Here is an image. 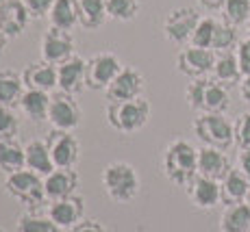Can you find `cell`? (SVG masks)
I'll use <instances>...</instances> for the list:
<instances>
[{"instance_id": "7", "label": "cell", "mask_w": 250, "mask_h": 232, "mask_svg": "<svg viewBox=\"0 0 250 232\" xmlns=\"http://www.w3.org/2000/svg\"><path fill=\"white\" fill-rule=\"evenodd\" d=\"M46 143H48V150H50L55 167H59V169H74L76 167L79 156H81V146L72 133L52 128L46 137Z\"/></svg>"}, {"instance_id": "44", "label": "cell", "mask_w": 250, "mask_h": 232, "mask_svg": "<svg viewBox=\"0 0 250 232\" xmlns=\"http://www.w3.org/2000/svg\"><path fill=\"white\" fill-rule=\"evenodd\" d=\"M4 2H7V0H0V9H2V7H4Z\"/></svg>"}, {"instance_id": "29", "label": "cell", "mask_w": 250, "mask_h": 232, "mask_svg": "<svg viewBox=\"0 0 250 232\" xmlns=\"http://www.w3.org/2000/svg\"><path fill=\"white\" fill-rule=\"evenodd\" d=\"M211 74H213V80L222 83L224 87L237 85V83H242V78H244L242 70H239V63H237V57H235L233 52H222V55H218Z\"/></svg>"}, {"instance_id": "3", "label": "cell", "mask_w": 250, "mask_h": 232, "mask_svg": "<svg viewBox=\"0 0 250 232\" xmlns=\"http://www.w3.org/2000/svg\"><path fill=\"white\" fill-rule=\"evenodd\" d=\"M150 119V102L144 96L126 102H109L107 106V122L118 133H137Z\"/></svg>"}, {"instance_id": "35", "label": "cell", "mask_w": 250, "mask_h": 232, "mask_svg": "<svg viewBox=\"0 0 250 232\" xmlns=\"http://www.w3.org/2000/svg\"><path fill=\"white\" fill-rule=\"evenodd\" d=\"M18 130H20V117L16 115V109L0 104V139L18 137Z\"/></svg>"}, {"instance_id": "4", "label": "cell", "mask_w": 250, "mask_h": 232, "mask_svg": "<svg viewBox=\"0 0 250 232\" xmlns=\"http://www.w3.org/2000/svg\"><path fill=\"white\" fill-rule=\"evenodd\" d=\"M194 135L203 146L227 150L235 143V128L224 113H200L194 119Z\"/></svg>"}, {"instance_id": "2", "label": "cell", "mask_w": 250, "mask_h": 232, "mask_svg": "<svg viewBox=\"0 0 250 232\" xmlns=\"http://www.w3.org/2000/svg\"><path fill=\"white\" fill-rule=\"evenodd\" d=\"M100 182L113 202H131L139 193V174L126 161L109 163L100 174Z\"/></svg>"}, {"instance_id": "40", "label": "cell", "mask_w": 250, "mask_h": 232, "mask_svg": "<svg viewBox=\"0 0 250 232\" xmlns=\"http://www.w3.org/2000/svg\"><path fill=\"white\" fill-rule=\"evenodd\" d=\"M224 2H227V0H198V4H200V7L207 9V11H211V13H215V11H222Z\"/></svg>"}, {"instance_id": "37", "label": "cell", "mask_w": 250, "mask_h": 232, "mask_svg": "<svg viewBox=\"0 0 250 232\" xmlns=\"http://www.w3.org/2000/svg\"><path fill=\"white\" fill-rule=\"evenodd\" d=\"M28 13H31V20H42V18L50 16V9L55 4V0H24Z\"/></svg>"}, {"instance_id": "22", "label": "cell", "mask_w": 250, "mask_h": 232, "mask_svg": "<svg viewBox=\"0 0 250 232\" xmlns=\"http://www.w3.org/2000/svg\"><path fill=\"white\" fill-rule=\"evenodd\" d=\"M229 106H230L229 89L218 80L207 78L203 89V102H200V113H227Z\"/></svg>"}, {"instance_id": "13", "label": "cell", "mask_w": 250, "mask_h": 232, "mask_svg": "<svg viewBox=\"0 0 250 232\" xmlns=\"http://www.w3.org/2000/svg\"><path fill=\"white\" fill-rule=\"evenodd\" d=\"M57 72H59L57 89L63 94L76 96L87 87V59H83V57L72 55L68 61L57 65Z\"/></svg>"}, {"instance_id": "12", "label": "cell", "mask_w": 250, "mask_h": 232, "mask_svg": "<svg viewBox=\"0 0 250 232\" xmlns=\"http://www.w3.org/2000/svg\"><path fill=\"white\" fill-rule=\"evenodd\" d=\"M144 91V76L135 67H122L120 74L113 78V83L104 89L109 102H126L135 100Z\"/></svg>"}, {"instance_id": "33", "label": "cell", "mask_w": 250, "mask_h": 232, "mask_svg": "<svg viewBox=\"0 0 250 232\" xmlns=\"http://www.w3.org/2000/svg\"><path fill=\"white\" fill-rule=\"evenodd\" d=\"M16 232H61V228L50 219V217H42V215H22L18 219Z\"/></svg>"}, {"instance_id": "31", "label": "cell", "mask_w": 250, "mask_h": 232, "mask_svg": "<svg viewBox=\"0 0 250 232\" xmlns=\"http://www.w3.org/2000/svg\"><path fill=\"white\" fill-rule=\"evenodd\" d=\"M222 20L233 24V26H242L250 22V0H227L222 7Z\"/></svg>"}, {"instance_id": "42", "label": "cell", "mask_w": 250, "mask_h": 232, "mask_svg": "<svg viewBox=\"0 0 250 232\" xmlns=\"http://www.w3.org/2000/svg\"><path fill=\"white\" fill-rule=\"evenodd\" d=\"M239 94H242V98L250 102V76H244L242 83H239Z\"/></svg>"}, {"instance_id": "10", "label": "cell", "mask_w": 250, "mask_h": 232, "mask_svg": "<svg viewBox=\"0 0 250 232\" xmlns=\"http://www.w3.org/2000/svg\"><path fill=\"white\" fill-rule=\"evenodd\" d=\"M40 52H42V61L59 65V63H63V61H68L72 55H76L74 37H72L70 31H61V28L50 26L44 35H42Z\"/></svg>"}, {"instance_id": "21", "label": "cell", "mask_w": 250, "mask_h": 232, "mask_svg": "<svg viewBox=\"0 0 250 232\" xmlns=\"http://www.w3.org/2000/svg\"><path fill=\"white\" fill-rule=\"evenodd\" d=\"M26 167V150L18 137L0 139V172L2 174H16Z\"/></svg>"}, {"instance_id": "34", "label": "cell", "mask_w": 250, "mask_h": 232, "mask_svg": "<svg viewBox=\"0 0 250 232\" xmlns=\"http://www.w3.org/2000/svg\"><path fill=\"white\" fill-rule=\"evenodd\" d=\"M215 26H218V20L213 16H205L200 18L198 26H196L194 35L189 39V46H196V48H209L213 46V35H215Z\"/></svg>"}, {"instance_id": "17", "label": "cell", "mask_w": 250, "mask_h": 232, "mask_svg": "<svg viewBox=\"0 0 250 232\" xmlns=\"http://www.w3.org/2000/svg\"><path fill=\"white\" fill-rule=\"evenodd\" d=\"M22 80L26 89H37L50 94L59 85V72L57 65L48 63V61H37V63H28L22 72Z\"/></svg>"}, {"instance_id": "43", "label": "cell", "mask_w": 250, "mask_h": 232, "mask_svg": "<svg viewBox=\"0 0 250 232\" xmlns=\"http://www.w3.org/2000/svg\"><path fill=\"white\" fill-rule=\"evenodd\" d=\"M7 41H9V37H7V35H4V33H2V31H0V52H2V50H4V46H7Z\"/></svg>"}, {"instance_id": "26", "label": "cell", "mask_w": 250, "mask_h": 232, "mask_svg": "<svg viewBox=\"0 0 250 232\" xmlns=\"http://www.w3.org/2000/svg\"><path fill=\"white\" fill-rule=\"evenodd\" d=\"M26 167L33 169L35 174L40 176H48V174L55 169V163H52V156H50V150H48V143L42 141V139H33L28 141L26 146Z\"/></svg>"}, {"instance_id": "8", "label": "cell", "mask_w": 250, "mask_h": 232, "mask_svg": "<svg viewBox=\"0 0 250 232\" xmlns=\"http://www.w3.org/2000/svg\"><path fill=\"white\" fill-rule=\"evenodd\" d=\"M122 63H120L118 55L109 50L96 52L87 59V87L89 89H107L109 85L113 83V78L120 74L122 70Z\"/></svg>"}, {"instance_id": "38", "label": "cell", "mask_w": 250, "mask_h": 232, "mask_svg": "<svg viewBox=\"0 0 250 232\" xmlns=\"http://www.w3.org/2000/svg\"><path fill=\"white\" fill-rule=\"evenodd\" d=\"M235 57H237L239 70H242L244 76H250V37L242 39L235 48Z\"/></svg>"}, {"instance_id": "11", "label": "cell", "mask_w": 250, "mask_h": 232, "mask_svg": "<svg viewBox=\"0 0 250 232\" xmlns=\"http://www.w3.org/2000/svg\"><path fill=\"white\" fill-rule=\"evenodd\" d=\"M215 59H218L215 52L209 48L187 46L176 55V67L181 74L189 76V78H205L213 72Z\"/></svg>"}, {"instance_id": "41", "label": "cell", "mask_w": 250, "mask_h": 232, "mask_svg": "<svg viewBox=\"0 0 250 232\" xmlns=\"http://www.w3.org/2000/svg\"><path fill=\"white\" fill-rule=\"evenodd\" d=\"M239 169L250 180V150H242V154H239Z\"/></svg>"}, {"instance_id": "23", "label": "cell", "mask_w": 250, "mask_h": 232, "mask_svg": "<svg viewBox=\"0 0 250 232\" xmlns=\"http://www.w3.org/2000/svg\"><path fill=\"white\" fill-rule=\"evenodd\" d=\"M50 26L61 28V31H74L81 26L79 22V0H55L50 9Z\"/></svg>"}, {"instance_id": "28", "label": "cell", "mask_w": 250, "mask_h": 232, "mask_svg": "<svg viewBox=\"0 0 250 232\" xmlns=\"http://www.w3.org/2000/svg\"><path fill=\"white\" fill-rule=\"evenodd\" d=\"M109 20L104 0H79V22L85 31H98Z\"/></svg>"}, {"instance_id": "39", "label": "cell", "mask_w": 250, "mask_h": 232, "mask_svg": "<svg viewBox=\"0 0 250 232\" xmlns=\"http://www.w3.org/2000/svg\"><path fill=\"white\" fill-rule=\"evenodd\" d=\"M68 232H107L104 224H100L98 219H81L76 226H72Z\"/></svg>"}, {"instance_id": "6", "label": "cell", "mask_w": 250, "mask_h": 232, "mask_svg": "<svg viewBox=\"0 0 250 232\" xmlns=\"http://www.w3.org/2000/svg\"><path fill=\"white\" fill-rule=\"evenodd\" d=\"M200 18L203 16L191 7L172 9V11L166 16V20H163V35H166L167 41L183 46V43H187L191 39V35H194Z\"/></svg>"}, {"instance_id": "16", "label": "cell", "mask_w": 250, "mask_h": 232, "mask_svg": "<svg viewBox=\"0 0 250 232\" xmlns=\"http://www.w3.org/2000/svg\"><path fill=\"white\" fill-rule=\"evenodd\" d=\"M28 22H31V13H28L24 0H7L4 7L0 9V31L9 39L20 37L26 31Z\"/></svg>"}, {"instance_id": "32", "label": "cell", "mask_w": 250, "mask_h": 232, "mask_svg": "<svg viewBox=\"0 0 250 232\" xmlns=\"http://www.w3.org/2000/svg\"><path fill=\"white\" fill-rule=\"evenodd\" d=\"M107 13L115 22H131L139 13V0H104Z\"/></svg>"}, {"instance_id": "9", "label": "cell", "mask_w": 250, "mask_h": 232, "mask_svg": "<svg viewBox=\"0 0 250 232\" xmlns=\"http://www.w3.org/2000/svg\"><path fill=\"white\" fill-rule=\"evenodd\" d=\"M81 117H83V113H81V106L74 100V96L63 94V91L52 96L50 111H48V122L52 124V128L72 133L79 128Z\"/></svg>"}, {"instance_id": "14", "label": "cell", "mask_w": 250, "mask_h": 232, "mask_svg": "<svg viewBox=\"0 0 250 232\" xmlns=\"http://www.w3.org/2000/svg\"><path fill=\"white\" fill-rule=\"evenodd\" d=\"M83 215H85V200L81 195H76V193L50 202V206H48V217H50L61 230L63 228L70 230L72 226H76L83 219Z\"/></svg>"}, {"instance_id": "20", "label": "cell", "mask_w": 250, "mask_h": 232, "mask_svg": "<svg viewBox=\"0 0 250 232\" xmlns=\"http://www.w3.org/2000/svg\"><path fill=\"white\" fill-rule=\"evenodd\" d=\"M222 187V204L230 206V204H242L246 202L248 193H250V180L244 176L242 169H230L227 176L220 180Z\"/></svg>"}, {"instance_id": "46", "label": "cell", "mask_w": 250, "mask_h": 232, "mask_svg": "<svg viewBox=\"0 0 250 232\" xmlns=\"http://www.w3.org/2000/svg\"><path fill=\"white\" fill-rule=\"evenodd\" d=\"M248 37H250V22H248Z\"/></svg>"}, {"instance_id": "5", "label": "cell", "mask_w": 250, "mask_h": 232, "mask_svg": "<svg viewBox=\"0 0 250 232\" xmlns=\"http://www.w3.org/2000/svg\"><path fill=\"white\" fill-rule=\"evenodd\" d=\"M4 191L9 197L18 200L24 206H40L48 200L44 189V176L35 174L33 169L24 167L16 174L4 178Z\"/></svg>"}, {"instance_id": "36", "label": "cell", "mask_w": 250, "mask_h": 232, "mask_svg": "<svg viewBox=\"0 0 250 232\" xmlns=\"http://www.w3.org/2000/svg\"><path fill=\"white\" fill-rule=\"evenodd\" d=\"M235 128V146L239 150H250V111L242 113L233 124Z\"/></svg>"}, {"instance_id": "47", "label": "cell", "mask_w": 250, "mask_h": 232, "mask_svg": "<svg viewBox=\"0 0 250 232\" xmlns=\"http://www.w3.org/2000/svg\"><path fill=\"white\" fill-rule=\"evenodd\" d=\"M0 232H4V230H2V228H0Z\"/></svg>"}, {"instance_id": "19", "label": "cell", "mask_w": 250, "mask_h": 232, "mask_svg": "<svg viewBox=\"0 0 250 232\" xmlns=\"http://www.w3.org/2000/svg\"><path fill=\"white\" fill-rule=\"evenodd\" d=\"M79 187V174L74 169H59L55 167L48 176H44V189L46 197L50 202L61 200V197H68L72 193H76Z\"/></svg>"}, {"instance_id": "18", "label": "cell", "mask_w": 250, "mask_h": 232, "mask_svg": "<svg viewBox=\"0 0 250 232\" xmlns=\"http://www.w3.org/2000/svg\"><path fill=\"white\" fill-rule=\"evenodd\" d=\"M230 161L224 150L203 146L198 150V176L213 178V180H222L230 172Z\"/></svg>"}, {"instance_id": "25", "label": "cell", "mask_w": 250, "mask_h": 232, "mask_svg": "<svg viewBox=\"0 0 250 232\" xmlns=\"http://www.w3.org/2000/svg\"><path fill=\"white\" fill-rule=\"evenodd\" d=\"M26 91L22 74L13 70H0V104L4 106H20V100Z\"/></svg>"}, {"instance_id": "45", "label": "cell", "mask_w": 250, "mask_h": 232, "mask_svg": "<svg viewBox=\"0 0 250 232\" xmlns=\"http://www.w3.org/2000/svg\"><path fill=\"white\" fill-rule=\"evenodd\" d=\"M246 202H248V204H250V193H248V197H246Z\"/></svg>"}, {"instance_id": "30", "label": "cell", "mask_w": 250, "mask_h": 232, "mask_svg": "<svg viewBox=\"0 0 250 232\" xmlns=\"http://www.w3.org/2000/svg\"><path fill=\"white\" fill-rule=\"evenodd\" d=\"M239 41H242V39H239V35H237V26H233V24H229L224 20H218L211 50L220 52V55H222V52H230L233 48H237Z\"/></svg>"}, {"instance_id": "15", "label": "cell", "mask_w": 250, "mask_h": 232, "mask_svg": "<svg viewBox=\"0 0 250 232\" xmlns=\"http://www.w3.org/2000/svg\"><path fill=\"white\" fill-rule=\"evenodd\" d=\"M187 195L196 209L203 211H211L222 204V187H220V180H213V178L196 176L187 185Z\"/></svg>"}, {"instance_id": "24", "label": "cell", "mask_w": 250, "mask_h": 232, "mask_svg": "<svg viewBox=\"0 0 250 232\" xmlns=\"http://www.w3.org/2000/svg\"><path fill=\"white\" fill-rule=\"evenodd\" d=\"M50 100L52 96L46 91H37V89H26L20 100V109L33 122H44L48 119V111H50Z\"/></svg>"}, {"instance_id": "27", "label": "cell", "mask_w": 250, "mask_h": 232, "mask_svg": "<svg viewBox=\"0 0 250 232\" xmlns=\"http://www.w3.org/2000/svg\"><path fill=\"white\" fill-rule=\"evenodd\" d=\"M220 232H250V204H230L222 211Z\"/></svg>"}, {"instance_id": "1", "label": "cell", "mask_w": 250, "mask_h": 232, "mask_svg": "<svg viewBox=\"0 0 250 232\" xmlns=\"http://www.w3.org/2000/svg\"><path fill=\"white\" fill-rule=\"evenodd\" d=\"M163 174L170 182L187 187L198 176V150L187 139H174L163 152Z\"/></svg>"}]
</instances>
